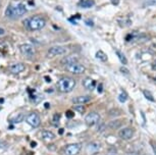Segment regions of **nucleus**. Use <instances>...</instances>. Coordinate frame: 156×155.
Listing matches in <instances>:
<instances>
[{
  "instance_id": "f257e3e1",
  "label": "nucleus",
  "mask_w": 156,
  "mask_h": 155,
  "mask_svg": "<svg viewBox=\"0 0 156 155\" xmlns=\"http://www.w3.org/2000/svg\"><path fill=\"white\" fill-rule=\"evenodd\" d=\"M27 12V7L20 0L11 1L5 10V16L10 19H17Z\"/></svg>"
},
{
  "instance_id": "f03ea898",
  "label": "nucleus",
  "mask_w": 156,
  "mask_h": 155,
  "mask_svg": "<svg viewBox=\"0 0 156 155\" xmlns=\"http://www.w3.org/2000/svg\"><path fill=\"white\" fill-rule=\"evenodd\" d=\"M46 26V19L43 16H34L31 19H27L26 22V27L30 31H38L43 29Z\"/></svg>"
},
{
  "instance_id": "7ed1b4c3",
  "label": "nucleus",
  "mask_w": 156,
  "mask_h": 155,
  "mask_svg": "<svg viewBox=\"0 0 156 155\" xmlns=\"http://www.w3.org/2000/svg\"><path fill=\"white\" fill-rule=\"evenodd\" d=\"M76 86V81L72 78L64 77L57 82V89L61 93H69Z\"/></svg>"
},
{
  "instance_id": "20e7f679",
  "label": "nucleus",
  "mask_w": 156,
  "mask_h": 155,
  "mask_svg": "<svg viewBox=\"0 0 156 155\" xmlns=\"http://www.w3.org/2000/svg\"><path fill=\"white\" fill-rule=\"evenodd\" d=\"M66 69L67 72H72V74H75V75H82L86 72V68H85L83 64H81L79 62L69 64V65L66 66Z\"/></svg>"
},
{
  "instance_id": "39448f33",
  "label": "nucleus",
  "mask_w": 156,
  "mask_h": 155,
  "mask_svg": "<svg viewBox=\"0 0 156 155\" xmlns=\"http://www.w3.org/2000/svg\"><path fill=\"white\" fill-rule=\"evenodd\" d=\"M26 121L32 128H38L41 124L40 116L36 112H31L30 114H28V116L26 118Z\"/></svg>"
},
{
  "instance_id": "423d86ee",
  "label": "nucleus",
  "mask_w": 156,
  "mask_h": 155,
  "mask_svg": "<svg viewBox=\"0 0 156 155\" xmlns=\"http://www.w3.org/2000/svg\"><path fill=\"white\" fill-rule=\"evenodd\" d=\"M20 52H22V54L23 55V56H26L28 58L33 57L35 55V53H36L34 46L31 45V44H23V45L20 47Z\"/></svg>"
},
{
  "instance_id": "0eeeda50",
  "label": "nucleus",
  "mask_w": 156,
  "mask_h": 155,
  "mask_svg": "<svg viewBox=\"0 0 156 155\" xmlns=\"http://www.w3.org/2000/svg\"><path fill=\"white\" fill-rule=\"evenodd\" d=\"M64 53H66V49L62 47V46H54L51 47L47 52V57L48 58H53L58 55H62Z\"/></svg>"
},
{
  "instance_id": "6e6552de",
  "label": "nucleus",
  "mask_w": 156,
  "mask_h": 155,
  "mask_svg": "<svg viewBox=\"0 0 156 155\" xmlns=\"http://www.w3.org/2000/svg\"><path fill=\"white\" fill-rule=\"evenodd\" d=\"M99 121H100L99 113H97L95 111L90 112L89 114H87L86 118H85V122H86V124L89 125V127H92V125L98 124Z\"/></svg>"
},
{
  "instance_id": "1a4fd4ad",
  "label": "nucleus",
  "mask_w": 156,
  "mask_h": 155,
  "mask_svg": "<svg viewBox=\"0 0 156 155\" xmlns=\"http://www.w3.org/2000/svg\"><path fill=\"white\" fill-rule=\"evenodd\" d=\"M81 151V145L80 144H69L67 145L64 149L66 155H76Z\"/></svg>"
},
{
  "instance_id": "9d476101",
  "label": "nucleus",
  "mask_w": 156,
  "mask_h": 155,
  "mask_svg": "<svg viewBox=\"0 0 156 155\" xmlns=\"http://www.w3.org/2000/svg\"><path fill=\"white\" fill-rule=\"evenodd\" d=\"M28 91H29V97H30L31 101L33 103L35 104L40 103V101L43 100L44 96L42 94H40V93H37L34 89H28Z\"/></svg>"
},
{
  "instance_id": "9b49d317",
  "label": "nucleus",
  "mask_w": 156,
  "mask_h": 155,
  "mask_svg": "<svg viewBox=\"0 0 156 155\" xmlns=\"http://www.w3.org/2000/svg\"><path fill=\"white\" fill-rule=\"evenodd\" d=\"M119 135L122 140H129L133 138L134 136V130L131 128H125L119 131Z\"/></svg>"
},
{
  "instance_id": "f8f14e48",
  "label": "nucleus",
  "mask_w": 156,
  "mask_h": 155,
  "mask_svg": "<svg viewBox=\"0 0 156 155\" xmlns=\"http://www.w3.org/2000/svg\"><path fill=\"white\" fill-rule=\"evenodd\" d=\"M26 66L23 63H16V64H12V65L9 66V71L11 74L13 75H19L22 72L25 71Z\"/></svg>"
},
{
  "instance_id": "ddd939ff",
  "label": "nucleus",
  "mask_w": 156,
  "mask_h": 155,
  "mask_svg": "<svg viewBox=\"0 0 156 155\" xmlns=\"http://www.w3.org/2000/svg\"><path fill=\"white\" fill-rule=\"evenodd\" d=\"M90 100H91L90 96L85 95V96H78V97L73 98L72 102L76 105H82V104H86L88 102H90Z\"/></svg>"
},
{
  "instance_id": "4468645a",
  "label": "nucleus",
  "mask_w": 156,
  "mask_h": 155,
  "mask_svg": "<svg viewBox=\"0 0 156 155\" xmlns=\"http://www.w3.org/2000/svg\"><path fill=\"white\" fill-rule=\"evenodd\" d=\"M83 86L85 87V89L89 90V91H93V90H95V88L97 87L96 81H94L93 79H91V78H86L83 81Z\"/></svg>"
},
{
  "instance_id": "2eb2a0df",
  "label": "nucleus",
  "mask_w": 156,
  "mask_h": 155,
  "mask_svg": "<svg viewBox=\"0 0 156 155\" xmlns=\"http://www.w3.org/2000/svg\"><path fill=\"white\" fill-rule=\"evenodd\" d=\"M75 62H78V57L73 56V55H70V56H66L64 57L62 60H61V64L62 65H69V64H72V63H75Z\"/></svg>"
},
{
  "instance_id": "dca6fc26",
  "label": "nucleus",
  "mask_w": 156,
  "mask_h": 155,
  "mask_svg": "<svg viewBox=\"0 0 156 155\" xmlns=\"http://www.w3.org/2000/svg\"><path fill=\"white\" fill-rule=\"evenodd\" d=\"M41 135H42V139L44 141H51L55 138V135L50 131H43Z\"/></svg>"
},
{
  "instance_id": "f3484780",
  "label": "nucleus",
  "mask_w": 156,
  "mask_h": 155,
  "mask_svg": "<svg viewBox=\"0 0 156 155\" xmlns=\"http://www.w3.org/2000/svg\"><path fill=\"white\" fill-rule=\"evenodd\" d=\"M94 5H95V1L94 0H82L80 3H79V6L83 8H90L93 7Z\"/></svg>"
},
{
  "instance_id": "a211bd4d",
  "label": "nucleus",
  "mask_w": 156,
  "mask_h": 155,
  "mask_svg": "<svg viewBox=\"0 0 156 155\" xmlns=\"http://www.w3.org/2000/svg\"><path fill=\"white\" fill-rule=\"evenodd\" d=\"M96 58H97V59H99L100 61H103V62L107 61V59H108L107 55L105 54L103 51H101V50L97 51V53H96Z\"/></svg>"
},
{
  "instance_id": "6ab92c4d",
  "label": "nucleus",
  "mask_w": 156,
  "mask_h": 155,
  "mask_svg": "<svg viewBox=\"0 0 156 155\" xmlns=\"http://www.w3.org/2000/svg\"><path fill=\"white\" fill-rule=\"evenodd\" d=\"M23 118H25V115H23V113H19V115L16 116V118L12 119H10V122H13V124H19V122H22L23 121Z\"/></svg>"
},
{
  "instance_id": "aec40b11",
  "label": "nucleus",
  "mask_w": 156,
  "mask_h": 155,
  "mask_svg": "<svg viewBox=\"0 0 156 155\" xmlns=\"http://www.w3.org/2000/svg\"><path fill=\"white\" fill-rule=\"evenodd\" d=\"M116 55H117V57L119 58V61L122 64H126V63H128V59H126V57L125 56V55H123V53H122L120 51H116Z\"/></svg>"
},
{
  "instance_id": "412c9836",
  "label": "nucleus",
  "mask_w": 156,
  "mask_h": 155,
  "mask_svg": "<svg viewBox=\"0 0 156 155\" xmlns=\"http://www.w3.org/2000/svg\"><path fill=\"white\" fill-rule=\"evenodd\" d=\"M143 94H144V96L146 97V99H148L149 101H152V102H154V101H155V99H154V97H153L152 93L150 92V91H148V90H144V91H143Z\"/></svg>"
},
{
  "instance_id": "4be33fe9",
  "label": "nucleus",
  "mask_w": 156,
  "mask_h": 155,
  "mask_svg": "<svg viewBox=\"0 0 156 155\" xmlns=\"http://www.w3.org/2000/svg\"><path fill=\"white\" fill-rule=\"evenodd\" d=\"M126 99H128V94L125 92V91H122V93L119 95V102H122V103H125L126 101Z\"/></svg>"
},
{
  "instance_id": "5701e85b",
  "label": "nucleus",
  "mask_w": 156,
  "mask_h": 155,
  "mask_svg": "<svg viewBox=\"0 0 156 155\" xmlns=\"http://www.w3.org/2000/svg\"><path fill=\"white\" fill-rule=\"evenodd\" d=\"M7 53V47L5 44L0 43V56H3Z\"/></svg>"
},
{
  "instance_id": "b1692460",
  "label": "nucleus",
  "mask_w": 156,
  "mask_h": 155,
  "mask_svg": "<svg viewBox=\"0 0 156 155\" xmlns=\"http://www.w3.org/2000/svg\"><path fill=\"white\" fill-rule=\"evenodd\" d=\"M89 149H90V151L93 152V153L94 152H97V150L99 149V144L98 143H91L89 145Z\"/></svg>"
},
{
  "instance_id": "393cba45",
  "label": "nucleus",
  "mask_w": 156,
  "mask_h": 155,
  "mask_svg": "<svg viewBox=\"0 0 156 155\" xmlns=\"http://www.w3.org/2000/svg\"><path fill=\"white\" fill-rule=\"evenodd\" d=\"M59 119H60V114L59 113H55L52 118V124L54 125H58V122H59Z\"/></svg>"
},
{
  "instance_id": "a878e982",
  "label": "nucleus",
  "mask_w": 156,
  "mask_h": 155,
  "mask_svg": "<svg viewBox=\"0 0 156 155\" xmlns=\"http://www.w3.org/2000/svg\"><path fill=\"white\" fill-rule=\"evenodd\" d=\"M73 110H76V112L84 113V111H85V107L83 106V105H76V106L73 107Z\"/></svg>"
},
{
  "instance_id": "bb28decb",
  "label": "nucleus",
  "mask_w": 156,
  "mask_h": 155,
  "mask_svg": "<svg viewBox=\"0 0 156 155\" xmlns=\"http://www.w3.org/2000/svg\"><path fill=\"white\" fill-rule=\"evenodd\" d=\"M66 116L67 118H73V116H75V112H73V110H66Z\"/></svg>"
},
{
  "instance_id": "cd10ccee",
  "label": "nucleus",
  "mask_w": 156,
  "mask_h": 155,
  "mask_svg": "<svg viewBox=\"0 0 156 155\" xmlns=\"http://www.w3.org/2000/svg\"><path fill=\"white\" fill-rule=\"evenodd\" d=\"M145 6H149V5H156V0H147L144 3Z\"/></svg>"
},
{
  "instance_id": "c85d7f7f",
  "label": "nucleus",
  "mask_w": 156,
  "mask_h": 155,
  "mask_svg": "<svg viewBox=\"0 0 156 155\" xmlns=\"http://www.w3.org/2000/svg\"><path fill=\"white\" fill-rule=\"evenodd\" d=\"M150 145H151L153 151H154V154L156 155V142L153 141V140H151V141H150Z\"/></svg>"
},
{
  "instance_id": "c756f323",
  "label": "nucleus",
  "mask_w": 156,
  "mask_h": 155,
  "mask_svg": "<svg viewBox=\"0 0 156 155\" xmlns=\"http://www.w3.org/2000/svg\"><path fill=\"white\" fill-rule=\"evenodd\" d=\"M110 1H111V3H112L113 5H117L119 3L120 0H110Z\"/></svg>"
},
{
  "instance_id": "7c9ffc66",
  "label": "nucleus",
  "mask_w": 156,
  "mask_h": 155,
  "mask_svg": "<svg viewBox=\"0 0 156 155\" xmlns=\"http://www.w3.org/2000/svg\"><path fill=\"white\" fill-rule=\"evenodd\" d=\"M151 68L153 71H156V59L153 61V63H152V65H151Z\"/></svg>"
},
{
  "instance_id": "2f4dec72",
  "label": "nucleus",
  "mask_w": 156,
  "mask_h": 155,
  "mask_svg": "<svg viewBox=\"0 0 156 155\" xmlns=\"http://www.w3.org/2000/svg\"><path fill=\"white\" fill-rule=\"evenodd\" d=\"M102 89H103V85L102 84L98 85V93H101L102 92Z\"/></svg>"
},
{
  "instance_id": "473e14b6",
  "label": "nucleus",
  "mask_w": 156,
  "mask_h": 155,
  "mask_svg": "<svg viewBox=\"0 0 156 155\" xmlns=\"http://www.w3.org/2000/svg\"><path fill=\"white\" fill-rule=\"evenodd\" d=\"M85 24L88 25V26H93V22H91L90 19H88V20H86V22H85Z\"/></svg>"
},
{
  "instance_id": "72a5a7b5",
  "label": "nucleus",
  "mask_w": 156,
  "mask_h": 155,
  "mask_svg": "<svg viewBox=\"0 0 156 155\" xmlns=\"http://www.w3.org/2000/svg\"><path fill=\"white\" fill-rule=\"evenodd\" d=\"M36 146H37V143H36V142H35V141H32V142H31V147H32V148L36 147Z\"/></svg>"
},
{
  "instance_id": "f704fd0d",
  "label": "nucleus",
  "mask_w": 156,
  "mask_h": 155,
  "mask_svg": "<svg viewBox=\"0 0 156 155\" xmlns=\"http://www.w3.org/2000/svg\"><path fill=\"white\" fill-rule=\"evenodd\" d=\"M45 78V81L47 82V83H50L51 82V80H50V77H48V76H46V77H44Z\"/></svg>"
},
{
  "instance_id": "c9c22d12",
  "label": "nucleus",
  "mask_w": 156,
  "mask_h": 155,
  "mask_svg": "<svg viewBox=\"0 0 156 155\" xmlns=\"http://www.w3.org/2000/svg\"><path fill=\"white\" fill-rule=\"evenodd\" d=\"M63 133H64V130H63V129H59V130H58V134H59V135H62Z\"/></svg>"
},
{
  "instance_id": "e433bc0d",
  "label": "nucleus",
  "mask_w": 156,
  "mask_h": 155,
  "mask_svg": "<svg viewBox=\"0 0 156 155\" xmlns=\"http://www.w3.org/2000/svg\"><path fill=\"white\" fill-rule=\"evenodd\" d=\"M4 33H5V31L2 28H0V35H3Z\"/></svg>"
},
{
  "instance_id": "4c0bfd02",
  "label": "nucleus",
  "mask_w": 156,
  "mask_h": 155,
  "mask_svg": "<svg viewBox=\"0 0 156 155\" xmlns=\"http://www.w3.org/2000/svg\"><path fill=\"white\" fill-rule=\"evenodd\" d=\"M8 129H9V130H13V129H14V125H9V127H8Z\"/></svg>"
},
{
  "instance_id": "58836bf2",
  "label": "nucleus",
  "mask_w": 156,
  "mask_h": 155,
  "mask_svg": "<svg viewBox=\"0 0 156 155\" xmlns=\"http://www.w3.org/2000/svg\"><path fill=\"white\" fill-rule=\"evenodd\" d=\"M4 102V99L3 98H0V104H2Z\"/></svg>"
},
{
  "instance_id": "ea45409f",
  "label": "nucleus",
  "mask_w": 156,
  "mask_h": 155,
  "mask_svg": "<svg viewBox=\"0 0 156 155\" xmlns=\"http://www.w3.org/2000/svg\"><path fill=\"white\" fill-rule=\"evenodd\" d=\"M45 107L48 108V107H49V104H48V103H45Z\"/></svg>"
},
{
  "instance_id": "a19ab883",
  "label": "nucleus",
  "mask_w": 156,
  "mask_h": 155,
  "mask_svg": "<svg viewBox=\"0 0 156 155\" xmlns=\"http://www.w3.org/2000/svg\"><path fill=\"white\" fill-rule=\"evenodd\" d=\"M0 5H1V4H0Z\"/></svg>"
}]
</instances>
